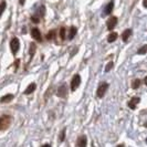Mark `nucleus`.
<instances>
[{"instance_id":"nucleus-22","label":"nucleus","mask_w":147,"mask_h":147,"mask_svg":"<svg viewBox=\"0 0 147 147\" xmlns=\"http://www.w3.org/2000/svg\"><path fill=\"white\" fill-rule=\"evenodd\" d=\"M54 37H55V31H54V30H51V31L47 34V39H48V40H52Z\"/></svg>"},{"instance_id":"nucleus-26","label":"nucleus","mask_w":147,"mask_h":147,"mask_svg":"<svg viewBox=\"0 0 147 147\" xmlns=\"http://www.w3.org/2000/svg\"><path fill=\"white\" fill-rule=\"evenodd\" d=\"M143 5L145 8H147V0H143Z\"/></svg>"},{"instance_id":"nucleus-2","label":"nucleus","mask_w":147,"mask_h":147,"mask_svg":"<svg viewBox=\"0 0 147 147\" xmlns=\"http://www.w3.org/2000/svg\"><path fill=\"white\" fill-rule=\"evenodd\" d=\"M10 123H11V117L9 115H2L0 117V129L1 131L7 129L10 126Z\"/></svg>"},{"instance_id":"nucleus-13","label":"nucleus","mask_w":147,"mask_h":147,"mask_svg":"<svg viewBox=\"0 0 147 147\" xmlns=\"http://www.w3.org/2000/svg\"><path fill=\"white\" fill-rule=\"evenodd\" d=\"M117 33L116 32H112L109 34V37H107V42L109 43H113L114 41H116V39H117Z\"/></svg>"},{"instance_id":"nucleus-1","label":"nucleus","mask_w":147,"mask_h":147,"mask_svg":"<svg viewBox=\"0 0 147 147\" xmlns=\"http://www.w3.org/2000/svg\"><path fill=\"white\" fill-rule=\"evenodd\" d=\"M109 90V83H106V82H102L100 85H98V88L96 90V97H98V98H102L104 95H105V93H106V91Z\"/></svg>"},{"instance_id":"nucleus-20","label":"nucleus","mask_w":147,"mask_h":147,"mask_svg":"<svg viewBox=\"0 0 147 147\" xmlns=\"http://www.w3.org/2000/svg\"><path fill=\"white\" fill-rule=\"evenodd\" d=\"M44 12H45V8H44V6H40L39 10H38V15H39V17H43Z\"/></svg>"},{"instance_id":"nucleus-30","label":"nucleus","mask_w":147,"mask_h":147,"mask_svg":"<svg viewBox=\"0 0 147 147\" xmlns=\"http://www.w3.org/2000/svg\"><path fill=\"white\" fill-rule=\"evenodd\" d=\"M117 147H124V145H123V144H122V145H118Z\"/></svg>"},{"instance_id":"nucleus-7","label":"nucleus","mask_w":147,"mask_h":147,"mask_svg":"<svg viewBox=\"0 0 147 147\" xmlns=\"http://www.w3.org/2000/svg\"><path fill=\"white\" fill-rule=\"evenodd\" d=\"M116 24H117V18L116 17H111L110 19L107 20V22H106V27L110 31L114 29L116 27Z\"/></svg>"},{"instance_id":"nucleus-8","label":"nucleus","mask_w":147,"mask_h":147,"mask_svg":"<svg viewBox=\"0 0 147 147\" xmlns=\"http://www.w3.org/2000/svg\"><path fill=\"white\" fill-rule=\"evenodd\" d=\"M88 145V138L85 135H81L78 137V140H76V146L78 147H86Z\"/></svg>"},{"instance_id":"nucleus-27","label":"nucleus","mask_w":147,"mask_h":147,"mask_svg":"<svg viewBox=\"0 0 147 147\" xmlns=\"http://www.w3.org/2000/svg\"><path fill=\"white\" fill-rule=\"evenodd\" d=\"M42 147H51V145L50 144H44V145H42Z\"/></svg>"},{"instance_id":"nucleus-18","label":"nucleus","mask_w":147,"mask_h":147,"mask_svg":"<svg viewBox=\"0 0 147 147\" xmlns=\"http://www.w3.org/2000/svg\"><path fill=\"white\" fill-rule=\"evenodd\" d=\"M65 133H66V131H65V128H63L62 129V132L60 133V136H59V140L62 143V142H64L65 140Z\"/></svg>"},{"instance_id":"nucleus-12","label":"nucleus","mask_w":147,"mask_h":147,"mask_svg":"<svg viewBox=\"0 0 147 147\" xmlns=\"http://www.w3.org/2000/svg\"><path fill=\"white\" fill-rule=\"evenodd\" d=\"M132 33H133L132 29H126L125 31L123 32V34H122V40H123L124 42H127V40L132 36Z\"/></svg>"},{"instance_id":"nucleus-16","label":"nucleus","mask_w":147,"mask_h":147,"mask_svg":"<svg viewBox=\"0 0 147 147\" xmlns=\"http://www.w3.org/2000/svg\"><path fill=\"white\" fill-rule=\"evenodd\" d=\"M140 84H142V81H140V79H136V80H134V81L132 82V88H134V90H137V88H140Z\"/></svg>"},{"instance_id":"nucleus-10","label":"nucleus","mask_w":147,"mask_h":147,"mask_svg":"<svg viewBox=\"0 0 147 147\" xmlns=\"http://www.w3.org/2000/svg\"><path fill=\"white\" fill-rule=\"evenodd\" d=\"M140 102V97H133L132 100L128 102V107L129 109H132V110H135L136 109V106H137V104Z\"/></svg>"},{"instance_id":"nucleus-17","label":"nucleus","mask_w":147,"mask_h":147,"mask_svg":"<svg viewBox=\"0 0 147 147\" xmlns=\"http://www.w3.org/2000/svg\"><path fill=\"white\" fill-rule=\"evenodd\" d=\"M36 43H31L30 44V51H29V53H30V57L32 58L33 57V54H34V52H36Z\"/></svg>"},{"instance_id":"nucleus-3","label":"nucleus","mask_w":147,"mask_h":147,"mask_svg":"<svg viewBox=\"0 0 147 147\" xmlns=\"http://www.w3.org/2000/svg\"><path fill=\"white\" fill-rule=\"evenodd\" d=\"M10 49H11V52H12L13 55H16L17 52L19 51V49H20V41H19L18 38H12L11 39V41H10Z\"/></svg>"},{"instance_id":"nucleus-24","label":"nucleus","mask_w":147,"mask_h":147,"mask_svg":"<svg viewBox=\"0 0 147 147\" xmlns=\"http://www.w3.org/2000/svg\"><path fill=\"white\" fill-rule=\"evenodd\" d=\"M31 21L34 22V23H39V21H40V20H39V17H34V16H32V17H31Z\"/></svg>"},{"instance_id":"nucleus-31","label":"nucleus","mask_w":147,"mask_h":147,"mask_svg":"<svg viewBox=\"0 0 147 147\" xmlns=\"http://www.w3.org/2000/svg\"><path fill=\"white\" fill-rule=\"evenodd\" d=\"M146 144H147V138H146Z\"/></svg>"},{"instance_id":"nucleus-6","label":"nucleus","mask_w":147,"mask_h":147,"mask_svg":"<svg viewBox=\"0 0 147 147\" xmlns=\"http://www.w3.org/2000/svg\"><path fill=\"white\" fill-rule=\"evenodd\" d=\"M67 94V86H66L65 83H63L62 85H60L58 88V92H57V95L59 97H66Z\"/></svg>"},{"instance_id":"nucleus-9","label":"nucleus","mask_w":147,"mask_h":147,"mask_svg":"<svg viewBox=\"0 0 147 147\" xmlns=\"http://www.w3.org/2000/svg\"><path fill=\"white\" fill-rule=\"evenodd\" d=\"M113 8H114V1H110L107 5H106V7L104 8V11H103V17L105 16H109L112 13V11H113Z\"/></svg>"},{"instance_id":"nucleus-21","label":"nucleus","mask_w":147,"mask_h":147,"mask_svg":"<svg viewBox=\"0 0 147 147\" xmlns=\"http://www.w3.org/2000/svg\"><path fill=\"white\" fill-rule=\"evenodd\" d=\"M60 38L62 39V41L65 39V28H64V27H62V28L60 29Z\"/></svg>"},{"instance_id":"nucleus-14","label":"nucleus","mask_w":147,"mask_h":147,"mask_svg":"<svg viewBox=\"0 0 147 147\" xmlns=\"http://www.w3.org/2000/svg\"><path fill=\"white\" fill-rule=\"evenodd\" d=\"M76 32H78L76 27H71V28H70V31H69V39L72 40V39L76 36Z\"/></svg>"},{"instance_id":"nucleus-28","label":"nucleus","mask_w":147,"mask_h":147,"mask_svg":"<svg viewBox=\"0 0 147 147\" xmlns=\"http://www.w3.org/2000/svg\"><path fill=\"white\" fill-rule=\"evenodd\" d=\"M24 1H26V0H19V2H20V5H24Z\"/></svg>"},{"instance_id":"nucleus-19","label":"nucleus","mask_w":147,"mask_h":147,"mask_svg":"<svg viewBox=\"0 0 147 147\" xmlns=\"http://www.w3.org/2000/svg\"><path fill=\"white\" fill-rule=\"evenodd\" d=\"M137 53H138V54H146L147 53V44H145V45H143L142 48H140L138 51H137Z\"/></svg>"},{"instance_id":"nucleus-11","label":"nucleus","mask_w":147,"mask_h":147,"mask_svg":"<svg viewBox=\"0 0 147 147\" xmlns=\"http://www.w3.org/2000/svg\"><path fill=\"white\" fill-rule=\"evenodd\" d=\"M36 88H37V84H36V83H31L29 86L24 90L23 94H24V95H29V94H31L32 92L36 91Z\"/></svg>"},{"instance_id":"nucleus-4","label":"nucleus","mask_w":147,"mask_h":147,"mask_svg":"<svg viewBox=\"0 0 147 147\" xmlns=\"http://www.w3.org/2000/svg\"><path fill=\"white\" fill-rule=\"evenodd\" d=\"M80 84H81V76H80V74H75L72 78V80H71V91L74 92L76 88L80 86Z\"/></svg>"},{"instance_id":"nucleus-29","label":"nucleus","mask_w":147,"mask_h":147,"mask_svg":"<svg viewBox=\"0 0 147 147\" xmlns=\"http://www.w3.org/2000/svg\"><path fill=\"white\" fill-rule=\"evenodd\" d=\"M144 83H145V84H146V85H147V76H146V78H145V80H144Z\"/></svg>"},{"instance_id":"nucleus-5","label":"nucleus","mask_w":147,"mask_h":147,"mask_svg":"<svg viewBox=\"0 0 147 147\" xmlns=\"http://www.w3.org/2000/svg\"><path fill=\"white\" fill-rule=\"evenodd\" d=\"M31 36L34 40H37L39 42H42V34H41L40 30L38 28H32L31 29Z\"/></svg>"},{"instance_id":"nucleus-23","label":"nucleus","mask_w":147,"mask_h":147,"mask_svg":"<svg viewBox=\"0 0 147 147\" xmlns=\"http://www.w3.org/2000/svg\"><path fill=\"white\" fill-rule=\"evenodd\" d=\"M113 65H114V62H113V61H110V62L107 63L106 67H105V72H110L111 70H112V67H113Z\"/></svg>"},{"instance_id":"nucleus-15","label":"nucleus","mask_w":147,"mask_h":147,"mask_svg":"<svg viewBox=\"0 0 147 147\" xmlns=\"http://www.w3.org/2000/svg\"><path fill=\"white\" fill-rule=\"evenodd\" d=\"M11 100H13V95H12V94H8V95L2 96V97L0 98V102H1V103H7V102H10Z\"/></svg>"},{"instance_id":"nucleus-25","label":"nucleus","mask_w":147,"mask_h":147,"mask_svg":"<svg viewBox=\"0 0 147 147\" xmlns=\"http://www.w3.org/2000/svg\"><path fill=\"white\" fill-rule=\"evenodd\" d=\"M5 9H6V1H2L1 2V13H3Z\"/></svg>"}]
</instances>
